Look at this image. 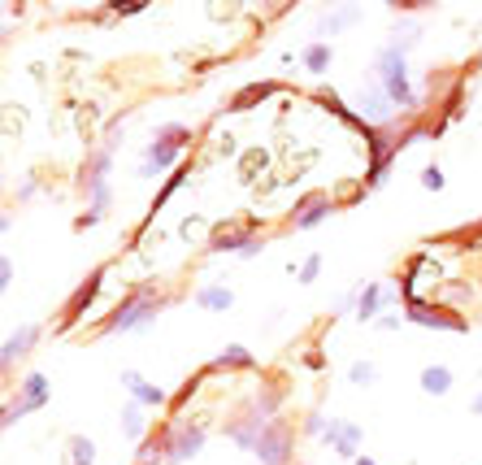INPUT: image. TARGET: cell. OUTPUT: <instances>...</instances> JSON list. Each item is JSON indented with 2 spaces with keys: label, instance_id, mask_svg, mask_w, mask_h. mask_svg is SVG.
I'll list each match as a JSON object with an SVG mask.
<instances>
[{
  "label": "cell",
  "instance_id": "cell-1",
  "mask_svg": "<svg viewBox=\"0 0 482 465\" xmlns=\"http://www.w3.org/2000/svg\"><path fill=\"white\" fill-rule=\"evenodd\" d=\"M161 309V300L153 296V292H139L135 300H127V304H118V313L104 322V331H130V327H144V322H153Z\"/></svg>",
  "mask_w": 482,
  "mask_h": 465
},
{
  "label": "cell",
  "instance_id": "cell-2",
  "mask_svg": "<svg viewBox=\"0 0 482 465\" xmlns=\"http://www.w3.org/2000/svg\"><path fill=\"white\" fill-rule=\"evenodd\" d=\"M378 74L386 83V96L395 104H413V92H409V70H404V53L400 48H386L378 57Z\"/></svg>",
  "mask_w": 482,
  "mask_h": 465
},
{
  "label": "cell",
  "instance_id": "cell-3",
  "mask_svg": "<svg viewBox=\"0 0 482 465\" xmlns=\"http://www.w3.org/2000/svg\"><path fill=\"white\" fill-rule=\"evenodd\" d=\"M187 144V131L183 127H165V131L157 135V144L148 148V166H144V174H157V170H165L174 157H179V148Z\"/></svg>",
  "mask_w": 482,
  "mask_h": 465
},
{
  "label": "cell",
  "instance_id": "cell-4",
  "mask_svg": "<svg viewBox=\"0 0 482 465\" xmlns=\"http://www.w3.org/2000/svg\"><path fill=\"white\" fill-rule=\"evenodd\" d=\"M44 400H48V383H44V374H27V378H22V400L4 409V427H13V418H27V413L39 409Z\"/></svg>",
  "mask_w": 482,
  "mask_h": 465
},
{
  "label": "cell",
  "instance_id": "cell-5",
  "mask_svg": "<svg viewBox=\"0 0 482 465\" xmlns=\"http://www.w3.org/2000/svg\"><path fill=\"white\" fill-rule=\"evenodd\" d=\"M200 444H204V431L200 427H179V431L165 439V461H187L200 453Z\"/></svg>",
  "mask_w": 482,
  "mask_h": 465
},
{
  "label": "cell",
  "instance_id": "cell-6",
  "mask_svg": "<svg viewBox=\"0 0 482 465\" xmlns=\"http://www.w3.org/2000/svg\"><path fill=\"white\" fill-rule=\"evenodd\" d=\"M326 439L339 448V457H356V444H361V427L353 422H330L326 427Z\"/></svg>",
  "mask_w": 482,
  "mask_h": 465
},
{
  "label": "cell",
  "instance_id": "cell-7",
  "mask_svg": "<svg viewBox=\"0 0 482 465\" xmlns=\"http://www.w3.org/2000/svg\"><path fill=\"white\" fill-rule=\"evenodd\" d=\"M257 453H261V457H265V465L287 461V435L278 431V427H270V431H261V439H257Z\"/></svg>",
  "mask_w": 482,
  "mask_h": 465
},
{
  "label": "cell",
  "instance_id": "cell-8",
  "mask_svg": "<svg viewBox=\"0 0 482 465\" xmlns=\"http://www.w3.org/2000/svg\"><path fill=\"white\" fill-rule=\"evenodd\" d=\"M122 383H127L130 392H135V400H144V404H161V400H165V392H161V387H153V383H144L135 370H127V374H122Z\"/></svg>",
  "mask_w": 482,
  "mask_h": 465
},
{
  "label": "cell",
  "instance_id": "cell-9",
  "mask_svg": "<svg viewBox=\"0 0 482 465\" xmlns=\"http://www.w3.org/2000/svg\"><path fill=\"white\" fill-rule=\"evenodd\" d=\"M391 104H395V100H391V96H383L378 87H370V92H361V109H365L370 118H378V122H383V118H391Z\"/></svg>",
  "mask_w": 482,
  "mask_h": 465
},
{
  "label": "cell",
  "instance_id": "cell-10",
  "mask_svg": "<svg viewBox=\"0 0 482 465\" xmlns=\"http://www.w3.org/2000/svg\"><path fill=\"white\" fill-rule=\"evenodd\" d=\"M35 335H39V327H22L18 335H9V344H4V353H0V357H4V366H9L13 357H22V353L31 348V339H35Z\"/></svg>",
  "mask_w": 482,
  "mask_h": 465
},
{
  "label": "cell",
  "instance_id": "cell-11",
  "mask_svg": "<svg viewBox=\"0 0 482 465\" xmlns=\"http://www.w3.org/2000/svg\"><path fill=\"white\" fill-rule=\"evenodd\" d=\"M452 387V374L444 366H430L426 374H421V392H430V396H444Z\"/></svg>",
  "mask_w": 482,
  "mask_h": 465
},
{
  "label": "cell",
  "instance_id": "cell-12",
  "mask_svg": "<svg viewBox=\"0 0 482 465\" xmlns=\"http://www.w3.org/2000/svg\"><path fill=\"white\" fill-rule=\"evenodd\" d=\"M409 318H413V322H421V327H444V331H461V327H465L461 318H444V313H426V309H413Z\"/></svg>",
  "mask_w": 482,
  "mask_h": 465
},
{
  "label": "cell",
  "instance_id": "cell-13",
  "mask_svg": "<svg viewBox=\"0 0 482 465\" xmlns=\"http://www.w3.org/2000/svg\"><path fill=\"white\" fill-rule=\"evenodd\" d=\"M195 304H204V309H230V292L226 287H200L195 292Z\"/></svg>",
  "mask_w": 482,
  "mask_h": 465
},
{
  "label": "cell",
  "instance_id": "cell-14",
  "mask_svg": "<svg viewBox=\"0 0 482 465\" xmlns=\"http://www.w3.org/2000/svg\"><path fill=\"white\" fill-rule=\"evenodd\" d=\"M383 300H391V292H383V287H365V296H361V309H356V313H361V318H374Z\"/></svg>",
  "mask_w": 482,
  "mask_h": 465
},
{
  "label": "cell",
  "instance_id": "cell-15",
  "mask_svg": "<svg viewBox=\"0 0 482 465\" xmlns=\"http://www.w3.org/2000/svg\"><path fill=\"white\" fill-rule=\"evenodd\" d=\"M70 461H74V465H92V461H96L92 439H70Z\"/></svg>",
  "mask_w": 482,
  "mask_h": 465
},
{
  "label": "cell",
  "instance_id": "cell-16",
  "mask_svg": "<svg viewBox=\"0 0 482 465\" xmlns=\"http://www.w3.org/2000/svg\"><path fill=\"white\" fill-rule=\"evenodd\" d=\"M304 66L313 70V74H321V70L330 66V48H326V44H313V48L304 53Z\"/></svg>",
  "mask_w": 482,
  "mask_h": 465
},
{
  "label": "cell",
  "instance_id": "cell-17",
  "mask_svg": "<svg viewBox=\"0 0 482 465\" xmlns=\"http://www.w3.org/2000/svg\"><path fill=\"white\" fill-rule=\"evenodd\" d=\"M348 18H356V9H339L335 18H326V22H321V27H318V35H335V31H339V27H344V22H348Z\"/></svg>",
  "mask_w": 482,
  "mask_h": 465
},
{
  "label": "cell",
  "instance_id": "cell-18",
  "mask_svg": "<svg viewBox=\"0 0 482 465\" xmlns=\"http://www.w3.org/2000/svg\"><path fill=\"white\" fill-rule=\"evenodd\" d=\"M122 422H127V435H139V431H144V418H139V404H130L127 413H122Z\"/></svg>",
  "mask_w": 482,
  "mask_h": 465
},
{
  "label": "cell",
  "instance_id": "cell-19",
  "mask_svg": "<svg viewBox=\"0 0 482 465\" xmlns=\"http://www.w3.org/2000/svg\"><path fill=\"white\" fill-rule=\"evenodd\" d=\"M326 213H330V204H318V209H309V213H300V218H295V227H313V222H321Z\"/></svg>",
  "mask_w": 482,
  "mask_h": 465
},
{
  "label": "cell",
  "instance_id": "cell-20",
  "mask_svg": "<svg viewBox=\"0 0 482 465\" xmlns=\"http://www.w3.org/2000/svg\"><path fill=\"white\" fill-rule=\"evenodd\" d=\"M353 383H361V387H370V383H374V366H370V361H361V366H353Z\"/></svg>",
  "mask_w": 482,
  "mask_h": 465
},
{
  "label": "cell",
  "instance_id": "cell-21",
  "mask_svg": "<svg viewBox=\"0 0 482 465\" xmlns=\"http://www.w3.org/2000/svg\"><path fill=\"white\" fill-rule=\"evenodd\" d=\"M318 266H321V257H309L304 270H300V283H313V278H318Z\"/></svg>",
  "mask_w": 482,
  "mask_h": 465
},
{
  "label": "cell",
  "instance_id": "cell-22",
  "mask_svg": "<svg viewBox=\"0 0 482 465\" xmlns=\"http://www.w3.org/2000/svg\"><path fill=\"white\" fill-rule=\"evenodd\" d=\"M421 183H426L430 192H439V187H444V174H439V170L430 166V170H426V174H421Z\"/></svg>",
  "mask_w": 482,
  "mask_h": 465
},
{
  "label": "cell",
  "instance_id": "cell-23",
  "mask_svg": "<svg viewBox=\"0 0 482 465\" xmlns=\"http://www.w3.org/2000/svg\"><path fill=\"white\" fill-rule=\"evenodd\" d=\"M226 361H230V366H248V353H244V348H230V353L222 357V366Z\"/></svg>",
  "mask_w": 482,
  "mask_h": 465
},
{
  "label": "cell",
  "instance_id": "cell-24",
  "mask_svg": "<svg viewBox=\"0 0 482 465\" xmlns=\"http://www.w3.org/2000/svg\"><path fill=\"white\" fill-rule=\"evenodd\" d=\"M9 278H13V266H9V257L0 262V287H9Z\"/></svg>",
  "mask_w": 482,
  "mask_h": 465
},
{
  "label": "cell",
  "instance_id": "cell-25",
  "mask_svg": "<svg viewBox=\"0 0 482 465\" xmlns=\"http://www.w3.org/2000/svg\"><path fill=\"white\" fill-rule=\"evenodd\" d=\"M356 465H374V461H370V457H356Z\"/></svg>",
  "mask_w": 482,
  "mask_h": 465
}]
</instances>
